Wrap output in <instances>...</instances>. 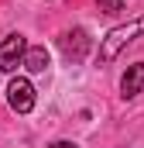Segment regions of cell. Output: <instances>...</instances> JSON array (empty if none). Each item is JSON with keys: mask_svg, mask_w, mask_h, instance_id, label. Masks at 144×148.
Instances as JSON below:
<instances>
[{"mask_svg": "<svg viewBox=\"0 0 144 148\" xmlns=\"http://www.w3.org/2000/svg\"><path fill=\"white\" fill-rule=\"evenodd\" d=\"M48 148H75L72 141H55V145H48Z\"/></svg>", "mask_w": 144, "mask_h": 148, "instance_id": "8", "label": "cell"}, {"mask_svg": "<svg viewBox=\"0 0 144 148\" xmlns=\"http://www.w3.org/2000/svg\"><path fill=\"white\" fill-rule=\"evenodd\" d=\"M100 3V10H107V14H120L124 10V0H96Z\"/></svg>", "mask_w": 144, "mask_h": 148, "instance_id": "7", "label": "cell"}, {"mask_svg": "<svg viewBox=\"0 0 144 148\" xmlns=\"http://www.w3.org/2000/svg\"><path fill=\"white\" fill-rule=\"evenodd\" d=\"M134 35H144V17L130 21V24L113 28V31H110V35L100 41V62H113V59L120 55V48H124L127 41H134Z\"/></svg>", "mask_w": 144, "mask_h": 148, "instance_id": "1", "label": "cell"}, {"mask_svg": "<svg viewBox=\"0 0 144 148\" xmlns=\"http://www.w3.org/2000/svg\"><path fill=\"white\" fill-rule=\"evenodd\" d=\"M7 103L17 114L31 110V107H35V86H31V79H24V76L10 79V86H7Z\"/></svg>", "mask_w": 144, "mask_h": 148, "instance_id": "4", "label": "cell"}, {"mask_svg": "<svg viewBox=\"0 0 144 148\" xmlns=\"http://www.w3.org/2000/svg\"><path fill=\"white\" fill-rule=\"evenodd\" d=\"M48 62H52V59H48V52H45L41 45H31L28 55H24V69H28V73H45Z\"/></svg>", "mask_w": 144, "mask_h": 148, "instance_id": "6", "label": "cell"}, {"mask_svg": "<svg viewBox=\"0 0 144 148\" xmlns=\"http://www.w3.org/2000/svg\"><path fill=\"white\" fill-rule=\"evenodd\" d=\"M144 90V62H134V66H127V73L120 79V93L130 100V97H137Z\"/></svg>", "mask_w": 144, "mask_h": 148, "instance_id": "5", "label": "cell"}, {"mask_svg": "<svg viewBox=\"0 0 144 148\" xmlns=\"http://www.w3.org/2000/svg\"><path fill=\"white\" fill-rule=\"evenodd\" d=\"M89 45H93V38L86 35L82 28H75V31H65V35L58 38V48H62V55H65L69 62H82V59L89 55Z\"/></svg>", "mask_w": 144, "mask_h": 148, "instance_id": "3", "label": "cell"}, {"mask_svg": "<svg viewBox=\"0 0 144 148\" xmlns=\"http://www.w3.org/2000/svg\"><path fill=\"white\" fill-rule=\"evenodd\" d=\"M24 55H28L24 35H7L0 41V73H14L17 66H24Z\"/></svg>", "mask_w": 144, "mask_h": 148, "instance_id": "2", "label": "cell"}]
</instances>
